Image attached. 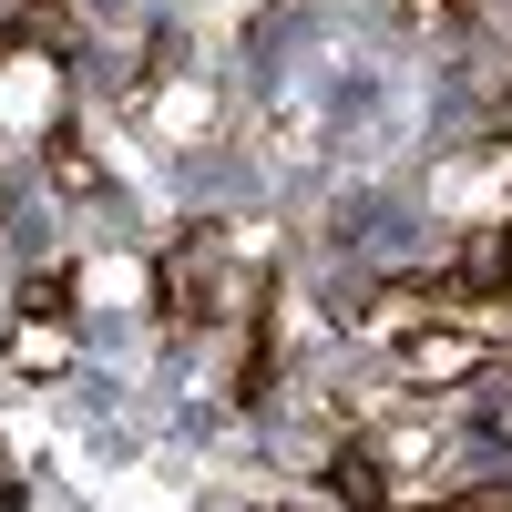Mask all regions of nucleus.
<instances>
[{"label":"nucleus","instance_id":"f257e3e1","mask_svg":"<svg viewBox=\"0 0 512 512\" xmlns=\"http://www.w3.org/2000/svg\"><path fill=\"white\" fill-rule=\"evenodd\" d=\"M164 277H175V308H185V318H216V328H236V318L256 308V277L236 267V246H226V236H185Z\"/></svg>","mask_w":512,"mask_h":512},{"label":"nucleus","instance_id":"f03ea898","mask_svg":"<svg viewBox=\"0 0 512 512\" xmlns=\"http://www.w3.org/2000/svg\"><path fill=\"white\" fill-rule=\"evenodd\" d=\"M338 236H359L369 256H410V205H400V195H349Z\"/></svg>","mask_w":512,"mask_h":512},{"label":"nucleus","instance_id":"7ed1b4c3","mask_svg":"<svg viewBox=\"0 0 512 512\" xmlns=\"http://www.w3.org/2000/svg\"><path fill=\"white\" fill-rule=\"evenodd\" d=\"M328 482H338V502H349V512H379V502H390V461H379V451H338Z\"/></svg>","mask_w":512,"mask_h":512},{"label":"nucleus","instance_id":"20e7f679","mask_svg":"<svg viewBox=\"0 0 512 512\" xmlns=\"http://www.w3.org/2000/svg\"><path fill=\"white\" fill-rule=\"evenodd\" d=\"M482 267H502V277H512V236H492V256H482Z\"/></svg>","mask_w":512,"mask_h":512},{"label":"nucleus","instance_id":"39448f33","mask_svg":"<svg viewBox=\"0 0 512 512\" xmlns=\"http://www.w3.org/2000/svg\"><path fill=\"white\" fill-rule=\"evenodd\" d=\"M267 512H287V502H267Z\"/></svg>","mask_w":512,"mask_h":512}]
</instances>
